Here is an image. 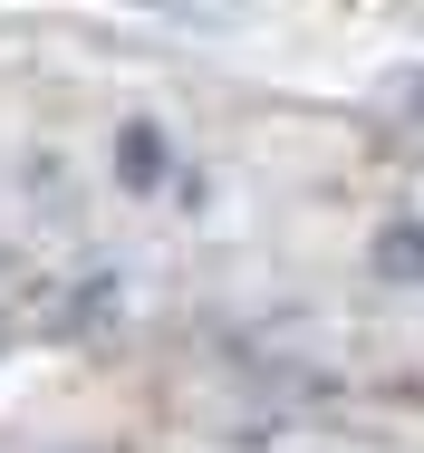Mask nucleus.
Instances as JSON below:
<instances>
[{
	"mask_svg": "<svg viewBox=\"0 0 424 453\" xmlns=\"http://www.w3.org/2000/svg\"><path fill=\"white\" fill-rule=\"evenodd\" d=\"M116 165H126V183H155V174H165V135H155V126H126Z\"/></svg>",
	"mask_w": 424,
	"mask_h": 453,
	"instance_id": "obj_2",
	"label": "nucleus"
},
{
	"mask_svg": "<svg viewBox=\"0 0 424 453\" xmlns=\"http://www.w3.org/2000/svg\"><path fill=\"white\" fill-rule=\"evenodd\" d=\"M376 271L386 280H424V232L415 222H386V232H376Z\"/></svg>",
	"mask_w": 424,
	"mask_h": 453,
	"instance_id": "obj_1",
	"label": "nucleus"
},
{
	"mask_svg": "<svg viewBox=\"0 0 424 453\" xmlns=\"http://www.w3.org/2000/svg\"><path fill=\"white\" fill-rule=\"evenodd\" d=\"M19 299H29V271H19L10 251H0V309H19Z\"/></svg>",
	"mask_w": 424,
	"mask_h": 453,
	"instance_id": "obj_3",
	"label": "nucleus"
}]
</instances>
